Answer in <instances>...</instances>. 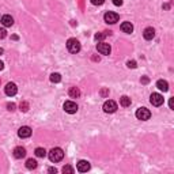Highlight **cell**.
I'll list each match as a JSON object with an SVG mask.
<instances>
[{"label":"cell","instance_id":"14","mask_svg":"<svg viewBox=\"0 0 174 174\" xmlns=\"http://www.w3.org/2000/svg\"><path fill=\"white\" fill-rule=\"evenodd\" d=\"M143 37L146 40H153L154 37H155V30L153 27H147V29H144V31H143Z\"/></svg>","mask_w":174,"mask_h":174},{"label":"cell","instance_id":"19","mask_svg":"<svg viewBox=\"0 0 174 174\" xmlns=\"http://www.w3.org/2000/svg\"><path fill=\"white\" fill-rule=\"evenodd\" d=\"M26 167H27L29 170L35 169L37 167V161H35V159H33V158L27 159V161H26Z\"/></svg>","mask_w":174,"mask_h":174},{"label":"cell","instance_id":"2","mask_svg":"<svg viewBox=\"0 0 174 174\" xmlns=\"http://www.w3.org/2000/svg\"><path fill=\"white\" fill-rule=\"evenodd\" d=\"M80 42L78 41L76 38H69L68 41H67V49H68L71 53H78V52H80Z\"/></svg>","mask_w":174,"mask_h":174},{"label":"cell","instance_id":"7","mask_svg":"<svg viewBox=\"0 0 174 174\" xmlns=\"http://www.w3.org/2000/svg\"><path fill=\"white\" fill-rule=\"evenodd\" d=\"M97 49L98 52L101 54H110V50H112V48H110L109 44H106V42H98L97 44Z\"/></svg>","mask_w":174,"mask_h":174},{"label":"cell","instance_id":"10","mask_svg":"<svg viewBox=\"0 0 174 174\" xmlns=\"http://www.w3.org/2000/svg\"><path fill=\"white\" fill-rule=\"evenodd\" d=\"M18 136L22 138V139L30 138V136H31V128L30 127H21L19 131H18Z\"/></svg>","mask_w":174,"mask_h":174},{"label":"cell","instance_id":"15","mask_svg":"<svg viewBox=\"0 0 174 174\" xmlns=\"http://www.w3.org/2000/svg\"><path fill=\"white\" fill-rule=\"evenodd\" d=\"M121 30L124 33H127V34H131L133 31V25L131 22H123V23H121Z\"/></svg>","mask_w":174,"mask_h":174},{"label":"cell","instance_id":"1","mask_svg":"<svg viewBox=\"0 0 174 174\" xmlns=\"http://www.w3.org/2000/svg\"><path fill=\"white\" fill-rule=\"evenodd\" d=\"M63 158H64V151H63L61 148H59V147L52 148L49 151V159L52 162H60Z\"/></svg>","mask_w":174,"mask_h":174},{"label":"cell","instance_id":"21","mask_svg":"<svg viewBox=\"0 0 174 174\" xmlns=\"http://www.w3.org/2000/svg\"><path fill=\"white\" fill-rule=\"evenodd\" d=\"M35 155L38 158H44L46 155V151L45 148H41V147H38V148H35Z\"/></svg>","mask_w":174,"mask_h":174},{"label":"cell","instance_id":"6","mask_svg":"<svg viewBox=\"0 0 174 174\" xmlns=\"http://www.w3.org/2000/svg\"><path fill=\"white\" fill-rule=\"evenodd\" d=\"M150 102L154 106H161V105H163V97L161 94H158V92H153L150 97Z\"/></svg>","mask_w":174,"mask_h":174},{"label":"cell","instance_id":"34","mask_svg":"<svg viewBox=\"0 0 174 174\" xmlns=\"http://www.w3.org/2000/svg\"><path fill=\"white\" fill-rule=\"evenodd\" d=\"M92 60H94V61H99V57H97V56H92Z\"/></svg>","mask_w":174,"mask_h":174},{"label":"cell","instance_id":"17","mask_svg":"<svg viewBox=\"0 0 174 174\" xmlns=\"http://www.w3.org/2000/svg\"><path fill=\"white\" fill-rule=\"evenodd\" d=\"M68 94H69L71 98H79L80 97V90L78 87H71L69 91H68Z\"/></svg>","mask_w":174,"mask_h":174},{"label":"cell","instance_id":"29","mask_svg":"<svg viewBox=\"0 0 174 174\" xmlns=\"http://www.w3.org/2000/svg\"><path fill=\"white\" fill-rule=\"evenodd\" d=\"M7 37V31H6V29H0V40H3V38H6Z\"/></svg>","mask_w":174,"mask_h":174},{"label":"cell","instance_id":"13","mask_svg":"<svg viewBox=\"0 0 174 174\" xmlns=\"http://www.w3.org/2000/svg\"><path fill=\"white\" fill-rule=\"evenodd\" d=\"M14 157H15L16 159H22L26 157V150L23 148V147H15L14 148Z\"/></svg>","mask_w":174,"mask_h":174},{"label":"cell","instance_id":"5","mask_svg":"<svg viewBox=\"0 0 174 174\" xmlns=\"http://www.w3.org/2000/svg\"><path fill=\"white\" fill-rule=\"evenodd\" d=\"M102 109H103L105 113H114L117 110V103L114 101H112V99H109V101H106L105 103H103Z\"/></svg>","mask_w":174,"mask_h":174},{"label":"cell","instance_id":"18","mask_svg":"<svg viewBox=\"0 0 174 174\" xmlns=\"http://www.w3.org/2000/svg\"><path fill=\"white\" fill-rule=\"evenodd\" d=\"M120 103L124 108H128V106H131V98L127 97V95H123V97L120 98Z\"/></svg>","mask_w":174,"mask_h":174},{"label":"cell","instance_id":"35","mask_svg":"<svg viewBox=\"0 0 174 174\" xmlns=\"http://www.w3.org/2000/svg\"><path fill=\"white\" fill-rule=\"evenodd\" d=\"M3 68H4V64H3V63H2V61H0V71H2V69H3Z\"/></svg>","mask_w":174,"mask_h":174},{"label":"cell","instance_id":"22","mask_svg":"<svg viewBox=\"0 0 174 174\" xmlns=\"http://www.w3.org/2000/svg\"><path fill=\"white\" fill-rule=\"evenodd\" d=\"M63 173H64V174H73V173H75V169H73L72 166L67 165V166L63 167Z\"/></svg>","mask_w":174,"mask_h":174},{"label":"cell","instance_id":"4","mask_svg":"<svg viewBox=\"0 0 174 174\" xmlns=\"http://www.w3.org/2000/svg\"><path fill=\"white\" fill-rule=\"evenodd\" d=\"M136 117L142 121H147L151 117V112L147 108H139L136 110Z\"/></svg>","mask_w":174,"mask_h":174},{"label":"cell","instance_id":"24","mask_svg":"<svg viewBox=\"0 0 174 174\" xmlns=\"http://www.w3.org/2000/svg\"><path fill=\"white\" fill-rule=\"evenodd\" d=\"M19 109L22 110V112H27V110H29V103L26 101H22L21 105H19Z\"/></svg>","mask_w":174,"mask_h":174},{"label":"cell","instance_id":"36","mask_svg":"<svg viewBox=\"0 0 174 174\" xmlns=\"http://www.w3.org/2000/svg\"><path fill=\"white\" fill-rule=\"evenodd\" d=\"M3 52H4V50H3V49H2V48H0V54H2V53H3Z\"/></svg>","mask_w":174,"mask_h":174},{"label":"cell","instance_id":"20","mask_svg":"<svg viewBox=\"0 0 174 174\" xmlns=\"http://www.w3.org/2000/svg\"><path fill=\"white\" fill-rule=\"evenodd\" d=\"M50 82H53V83L61 82V75L60 73H52L50 75Z\"/></svg>","mask_w":174,"mask_h":174},{"label":"cell","instance_id":"26","mask_svg":"<svg viewBox=\"0 0 174 174\" xmlns=\"http://www.w3.org/2000/svg\"><path fill=\"white\" fill-rule=\"evenodd\" d=\"M127 65H128V68H136V67H138V64H136L135 60H129L127 63Z\"/></svg>","mask_w":174,"mask_h":174},{"label":"cell","instance_id":"23","mask_svg":"<svg viewBox=\"0 0 174 174\" xmlns=\"http://www.w3.org/2000/svg\"><path fill=\"white\" fill-rule=\"evenodd\" d=\"M112 31H103V33H98V34H95V40L97 41H101V40H103L108 34H110Z\"/></svg>","mask_w":174,"mask_h":174},{"label":"cell","instance_id":"16","mask_svg":"<svg viewBox=\"0 0 174 174\" xmlns=\"http://www.w3.org/2000/svg\"><path fill=\"white\" fill-rule=\"evenodd\" d=\"M157 87L159 88L161 91H163V92H166L169 90V83L166 82V80H163V79H161V80H158L157 82Z\"/></svg>","mask_w":174,"mask_h":174},{"label":"cell","instance_id":"28","mask_svg":"<svg viewBox=\"0 0 174 174\" xmlns=\"http://www.w3.org/2000/svg\"><path fill=\"white\" fill-rule=\"evenodd\" d=\"M94 6H102L103 3H105V0H90Z\"/></svg>","mask_w":174,"mask_h":174},{"label":"cell","instance_id":"31","mask_svg":"<svg viewBox=\"0 0 174 174\" xmlns=\"http://www.w3.org/2000/svg\"><path fill=\"white\" fill-rule=\"evenodd\" d=\"M169 106H170V109H174V98H170V101H169Z\"/></svg>","mask_w":174,"mask_h":174},{"label":"cell","instance_id":"25","mask_svg":"<svg viewBox=\"0 0 174 174\" xmlns=\"http://www.w3.org/2000/svg\"><path fill=\"white\" fill-rule=\"evenodd\" d=\"M99 94H101V97L102 98H106L109 95V88H101V91H99Z\"/></svg>","mask_w":174,"mask_h":174},{"label":"cell","instance_id":"12","mask_svg":"<svg viewBox=\"0 0 174 174\" xmlns=\"http://www.w3.org/2000/svg\"><path fill=\"white\" fill-rule=\"evenodd\" d=\"M2 25L4 27H11L14 25V18L11 15H3L2 16Z\"/></svg>","mask_w":174,"mask_h":174},{"label":"cell","instance_id":"8","mask_svg":"<svg viewBox=\"0 0 174 174\" xmlns=\"http://www.w3.org/2000/svg\"><path fill=\"white\" fill-rule=\"evenodd\" d=\"M4 92L8 97H14V95L18 92V87L15 83H7L6 87H4Z\"/></svg>","mask_w":174,"mask_h":174},{"label":"cell","instance_id":"9","mask_svg":"<svg viewBox=\"0 0 174 174\" xmlns=\"http://www.w3.org/2000/svg\"><path fill=\"white\" fill-rule=\"evenodd\" d=\"M64 110L67 113H69V114H73V113L78 112V105L75 102H72V101H67L64 103Z\"/></svg>","mask_w":174,"mask_h":174},{"label":"cell","instance_id":"37","mask_svg":"<svg viewBox=\"0 0 174 174\" xmlns=\"http://www.w3.org/2000/svg\"><path fill=\"white\" fill-rule=\"evenodd\" d=\"M0 83H2V80H0Z\"/></svg>","mask_w":174,"mask_h":174},{"label":"cell","instance_id":"30","mask_svg":"<svg viewBox=\"0 0 174 174\" xmlns=\"http://www.w3.org/2000/svg\"><path fill=\"white\" fill-rule=\"evenodd\" d=\"M114 6H123V0H113Z\"/></svg>","mask_w":174,"mask_h":174},{"label":"cell","instance_id":"11","mask_svg":"<svg viewBox=\"0 0 174 174\" xmlns=\"http://www.w3.org/2000/svg\"><path fill=\"white\" fill-rule=\"evenodd\" d=\"M76 169H78V172H80V173H86V172L90 170V162L79 161L78 162V165H76Z\"/></svg>","mask_w":174,"mask_h":174},{"label":"cell","instance_id":"27","mask_svg":"<svg viewBox=\"0 0 174 174\" xmlns=\"http://www.w3.org/2000/svg\"><path fill=\"white\" fill-rule=\"evenodd\" d=\"M15 108H16L15 103H12V102H11V103H7V109H8L10 112H14V110H15Z\"/></svg>","mask_w":174,"mask_h":174},{"label":"cell","instance_id":"32","mask_svg":"<svg viewBox=\"0 0 174 174\" xmlns=\"http://www.w3.org/2000/svg\"><path fill=\"white\" fill-rule=\"evenodd\" d=\"M150 82V79H148V78H147V76H144V78H142V83H144V84H147V83H148Z\"/></svg>","mask_w":174,"mask_h":174},{"label":"cell","instance_id":"3","mask_svg":"<svg viewBox=\"0 0 174 174\" xmlns=\"http://www.w3.org/2000/svg\"><path fill=\"white\" fill-rule=\"evenodd\" d=\"M103 19H105L106 23H110V25H114L117 23L118 19H120V16H118V14L113 12V11H108V12L103 15Z\"/></svg>","mask_w":174,"mask_h":174},{"label":"cell","instance_id":"33","mask_svg":"<svg viewBox=\"0 0 174 174\" xmlns=\"http://www.w3.org/2000/svg\"><path fill=\"white\" fill-rule=\"evenodd\" d=\"M48 172H49V173H54V174H56V173H57V169H56V167H50L49 170H48Z\"/></svg>","mask_w":174,"mask_h":174}]
</instances>
